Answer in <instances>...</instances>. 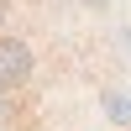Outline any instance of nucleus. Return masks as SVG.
<instances>
[{
	"label": "nucleus",
	"mask_w": 131,
	"mask_h": 131,
	"mask_svg": "<svg viewBox=\"0 0 131 131\" xmlns=\"http://www.w3.org/2000/svg\"><path fill=\"white\" fill-rule=\"evenodd\" d=\"M10 121V105H5V89H0V126Z\"/></svg>",
	"instance_id": "obj_3"
},
{
	"label": "nucleus",
	"mask_w": 131,
	"mask_h": 131,
	"mask_svg": "<svg viewBox=\"0 0 131 131\" xmlns=\"http://www.w3.org/2000/svg\"><path fill=\"white\" fill-rule=\"evenodd\" d=\"M37 68V52L21 37H0V89H21Z\"/></svg>",
	"instance_id": "obj_1"
},
{
	"label": "nucleus",
	"mask_w": 131,
	"mask_h": 131,
	"mask_svg": "<svg viewBox=\"0 0 131 131\" xmlns=\"http://www.w3.org/2000/svg\"><path fill=\"white\" fill-rule=\"evenodd\" d=\"M105 110H110V121H115V126H121V121H131V100H126V94H115V89L105 94Z\"/></svg>",
	"instance_id": "obj_2"
},
{
	"label": "nucleus",
	"mask_w": 131,
	"mask_h": 131,
	"mask_svg": "<svg viewBox=\"0 0 131 131\" xmlns=\"http://www.w3.org/2000/svg\"><path fill=\"white\" fill-rule=\"evenodd\" d=\"M5 10H10V0H0V26H5Z\"/></svg>",
	"instance_id": "obj_4"
}]
</instances>
